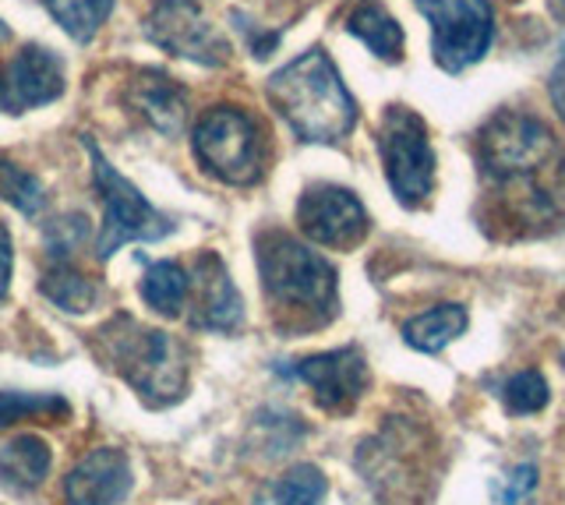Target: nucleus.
<instances>
[{"mask_svg":"<svg viewBox=\"0 0 565 505\" xmlns=\"http://www.w3.org/2000/svg\"><path fill=\"white\" fill-rule=\"evenodd\" d=\"M481 205L477 216L494 237H534L565 213V146L534 114L502 110L477 131Z\"/></svg>","mask_w":565,"mask_h":505,"instance_id":"f257e3e1","label":"nucleus"},{"mask_svg":"<svg viewBox=\"0 0 565 505\" xmlns=\"http://www.w3.org/2000/svg\"><path fill=\"white\" fill-rule=\"evenodd\" d=\"M265 96L300 142L335 146L358 125V99L350 96L322 46L305 50L273 72L265 82Z\"/></svg>","mask_w":565,"mask_h":505,"instance_id":"f03ea898","label":"nucleus"},{"mask_svg":"<svg viewBox=\"0 0 565 505\" xmlns=\"http://www.w3.org/2000/svg\"><path fill=\"white\" fill-rule=\"evenodd\" d=\"M258 272L265 298L287 329H318L335 319V269L297 237L269 230L258 237Z\"/></svg>","mask_w":565,"mask_h":505,"instance_id":"7ed1b4c3","label":"nucleus"},{"mask_svg":"<svg viewBox=\"0 0 565 505\" xmlns=\"http://www.w3.org/2000/svg\"><path fill=\"white\" fill-rule=\"evenodd\" d=\"M82 146L88 152V163H93V184L103 202V226L96 237L99 262L114 258L131 240H163L167 234H173V219L141 198V191L110 166V160H106L93 138L82 135Z\"/></svg>","mask_w":565,"mask_h":505,"instance_id":"20e7f679","label":"nucleus"},{"mask_svg":"<svg viewBox=\"0 0 565 505\" xmlns=\"http://www.w3.org/2000/svg\"><path fill=\"white\" fill-rule=\"evenodd\" d=\"M106 357L114 368L131 382L141 399L149 404H170L184 389V364L177 346L159 329H146L131 319H114L103 329Z\"/></svg>","mask_w":565,"mask_h":505,"instance_id":"39448f33","label":"nucleus"},{"mask_svg":"<svg viewBox=\"0 0 565 505\" xmlns=\"http://www.w3.org/2000/svg\"><path fill=\"white\" fill-rule=\"evenodd\" d=\"M199 163L223 184L247 187L265 173V135L252 114L237 107H212L191 131Z\"/></svg>","mask_w":565,"mask_h":505,"instance_id":"423d86ee","label":"nucleus"},{"mask_svg":"<svg viewBox=\"0 0 565 505\" xmlns=\"http://www.w3.org/2000/svg\"><path fill=\"white\" fill-rule=\"evenodd\" d=\"M379 152L388 187L399 205L420 208L435 191V149L428 125L406 107H388L379 131Z\"/></svg>","mask_w":565,"mask_h":505,"instance_id":"0eeeda50","label":"nucleus"},{"mask_svg":"<svg viewBox=\"0 0 565 505\" xmlns=\"http://www.w3.org/2000/svg\"><path fill=\"white\" fill-rule=\"evenodd\" d=\"M417 11L431 22V54L441 72H467L491 50L494 14L488 0H417Z\"/></svg>","mask_w":565,"mask_h":505,"instance_id":"6e6552de","label":"nucleus"},{"mask_svg":"<svg viewBox=\"0 0 565 505\" xmlns=\"http://www.w3.org/2000/svg\"><path fill=\"white\" fill-rule=\"evenodd\" d=\"M146 40L170 57L202 67H223L230 61V40L205 19L194 0H159L146 19Z\"/></svg>","mask_w":565,"mask_h":505,"instance_id":"1a4fd4ad","label":"nucleus"},{"mask_svg":"<svg viewBox=\"0 0 565 505\" xmlns=\"http://www.w3.org/2000/svg\"><path fill=\"white\" fill-rule=\"evenodd\" d=\"M297 226L308 240L322 244V248H358L367 237L371 219L367 208L353 191L340 184H311L297 202Z\"/></svg>","mask_w":565,"mask_h":505,"instance_id":"9d476101","label":"nucleus"},{"mask_svg":"<svg viewBox=\"0 0 565 505\" xmlns=\"http://www.w3.org/2000/svg\"><path fill=\"white\" fill-rule=\"evenodd\" d=\"M67 89L64 61L46 46H22L14 57L0 64V110L29 114L35 107L61 99Z\"/></svg>","mask_w":565,"mask_h":505,"instance_id":"9b49d317","label":"nucleus"},{"mask_svg":"<svg viewBox=\"0 0 565 505\" xmlns=\"http://www.w3.org/2000/svg\"><path fill=\"white\" fill-rule=\"evenodd\" d=\"M294 378H300L315 393V404L329 413H347L358 407V399L367 389V361L358 346H340V351L315 354L297 361L290 368Z\"/></svg>","mask_w":565,"mask_h":505,"instance_id":"f8f14e48","label":"nucleus"},{"mask_svg":"<svg viewBox=\"0 0 565 505\" xmlns=\"http://www.w3.org/2000/svg\"><path fill=\"white\" fill-rule=\"evenodd\" d=\"M131 495V463L120 449H93L64 481L67 505H120Z\"/></svg>","mask_w":565,"mask_h":505,"instance_id":"ddd939ff","label":"nucleus"},{"mask_svg":"<svg viewBox=\"0 0 565 505\" xmlns=\"http://www.w3.org/2000/svg\"><path fill=\"white\" fill-rule=\"evenodd\" d=\"M194 315L191 322L199 329H212V333H234L244 325V301L230 280V272L223 266L220 255L205 251L194 266Z\"/></svg>","mask_w":565,"mask_h":505,"instance_id":"4468645a","label":"nucleus"},{"mask_svg":"<svg viewBox=\"0 0 565 505\" xmlns=\"http://www.w3.org/2000/svg\"><path fill=\"white\" fill-rule=\"evenodd\" d=\"M128 103L149 120V125L159 135H181L184 120H188V93L177 85L173 78H167L163 72H141L131 89H128Z\"/></svg>","mask_w":565,"mask_h":505,"instance_id":"2eb2a0df","label":"nucleus"},{"mask_svg":"<svg viewBox=\"0 0 565 505\" xmlns=\"http://www.w3.org/2000/svg\"><path fill=\"white\" fill-rule=\"evenodd\" d=\"M50 445L40 434H18L8 445H0V484L14 492H32L50 474Z\"/></svg>","mask_w":565,"mask_h":505,"instance_id":"dca6fc26","label":"nucleus"},{"mask_svg":"<svg viewBox=\"0 0 565 505\" xmlns=\"http://www.w3.org/2000/svg\"><path fill=\"white\" fill-rule=\"evenodd\" d=\"M347 32L358 36L379 61H388V64L403 61V29L382 4H375V0H364V4L350 11Z\"/></svg>","mask_w":565,"mask_h":505,"instance_id":"f3484780","label":"nucleus"},{"mask_svg":"<svg viewBox=\"0 0 565 505\" xmlns=\"http://www.w3.org/2000/svg\"><path fill=\"white\" fill-rule=\"evenodd\" d=\"M467 308L459 304H438L414 315L411 322L403 325V340L406 346H414L420 354H438L441 346H449L456 336H463L467 329Z\"/></svg>","mask_w":565,"mask_h":505,"instance_id":"a211bd4d","label":"nucleus"},{"mask_svg":"<svg viewBox=\"0 0 565 505\" xmlns=\"http://www.w3.org/2000/svg\"><path fill=\"white\" fill-rule=\"evenodd\" d=\"M329 492L326 474L311 463H297L258 492L255 505H322Z\"/></svg>","mask_w":565,"mask_h":505,"instance_id":"6ab92c4d","label":"nucleus"},{"mask_svg":"<svg viewBox=\"0 0 565 505\" xmlns=\"http://www.w3.org/2000/svg\"><path fill=\"white\" fill-rule=\"evenodd\" d=\"M191 298V280L188 272L177 262H156L149 266L146 280H141V301H146L152 311L167 319H177L184 311Z\"/></svg>","mask_w":565,"mask_h":505,"instance_id":"aec40b11","label":"nucleus"},{"mask_svg":"<svg viewBox=\"0 0 565 505\" xmlns=\"http://www.w3.org/2000/svg\"><path fill=\"white\" fill-rule=\"evenodd\" d=\"M43 293L57 308L71 311V315H85V311H93L103 298L99 283L88 280V276L78 272L71 262H57L43 276Z\"/></svg>","mask_w":565,"mask_h":505,"instance_id":"412c9836","label":"nucleus"},{"mask_svg":"<svg viewBox=\"0 0 565 505\" xmlns=\"http://www.w3.org/2000/svg\"><path fill=\"white\" fill-rule=\"evenodd\" d=\"M43 4L75 43L93 40L114 11V0H43Z\"/></svg>","mask_w":565,"mask_h":505,"instance_id":"4be33fe9","label":"nucleus"},{"mask_svg":"<svg viewBox=\"0 0 565 505\" xmlns=\"http://www.w3.org/2000/svg\"><path fill=\"white\" fill-rule=\"evenodd\" d=\"M0 198L11 202L25 216H40L46 208V191L40 178L11 160H0Z\"/></svg>","mask_w":565,"mask_h":505,"instance_id":"5701e85b","label":"nucleus"},{"mask_svg":"<svg viewBox=\"0 0 565 505\" xmlns=\"http://www.w3.org/2000/svg\"><path fill=\"white\" fill-rule=\"evenodd\" d=\"M32 417H40V421H61L67 417V404L61 396H32V393H0V428L8 425H18V421H32Z\"/></svg>","mask_w":565,"mask_h":505,"instance_id":"b1692460","label":"nucleus"},{"mask_svg":"<svg viewBox=\"0 0 565 505\" xmlns=\"http://www.w3.org/2000/svg\"><path fill=\"white\" fill-rule=\"evenodd\" d=\"M502 399L509 413H537L547 407V382L541 372H516L505 386H502Z\"/></svg>","mask_w":565,"mask_h":505,"instance_id":"393cba45","label":"nucleus"},{"mask_svg":"<svg viewBox=\"0 0 565 505\" xmlns=\"http://www.w3.org/2000/svg\"><path fill=\"white\" fill-rule=\"evenodd\" d=\"M537 492V466L534 463H516L512 470L491 484L494 505H530Z\"/></svg>","mask_w":565,"mask_h":505,"instance_id":"a878e982","label":"nucleus"},{"mask_svg":"<svg viewBox=\"0 0 565 505\" xmlns=\"http://www.w3.org/2000/svg\"><path fill=\"white\" fill-rule=\"evenodd\" d=\"M11 234L8 226L0 223V298H8V287H11Z\"/></svg>","mask_w":565,"mask_h":505,"instance_id":"bb28decb","label":"nucleus"},{"mask_svg":"<svg viewBox=\"0 0 565 505\" xmlns=\"http://www.w3.org/2000/svg\"><path fill=\"white\" fill-rule=\"evenodd\" d=\"M547 93H552V103H555V110H558L562 125H565V54L552 67V78H547Z\"/></svg>","mask_w":565,"mask_h":505,"instance_id":"cd10ccee","label":"nucleus"},{"mask_svg":"<svg viewBox=\"0 0 565 505\" xmlns=\"http://www.w3.org/2000/svg\"><path fill=\"white\" fill-rule=\"evenodd\" d=\"M547 4H552V11L558 14V19H565V0H547Z\"/></svg>","mask_w":565,"mask_h":505,"instance_id":"c85d7f7f","label":"nucleus"},{"mask_svg":"<svg viewBox=\"0 0 565 505\" xmlns=\"http://www.w3.org/2000/svg\"><path fill=\"white\" fill-rule=\"evenodd\" d=\"M8 36H11V29H8V25H4V22H0V43H4V40H8Z\"/></svg>","mask_w":565,"mask_h":505,"instance_id":"c756f323","label":"nucleus"}]
</instances>
